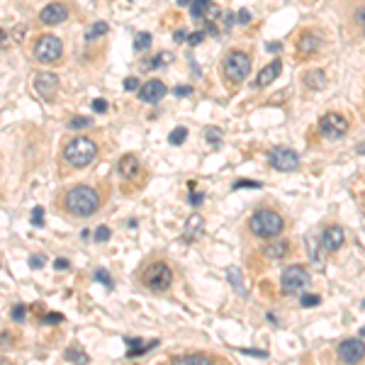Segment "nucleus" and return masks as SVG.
Wrapping results in <instances>:
<instances>
[{
    "mask_svg": "<svg viewBox=\"0 0 365 365\" xmlns=\"http://www.w3.org/2000/svg\"><path fill=\"white\" fill-rule=\"evenodd\" d=\"M312 275L305 266H287L280 275V290L282 295H297L309 285Z\"/></svg>",
    "mask_w": 365,
    "mask_h": 365,
    "instance_id": "423d86ee",
    "label": "nucleus"
},
{
    "mask_svg": "<svg viewBox=\"0 0 365 365\" xmlns=\"http://www.w3.org/2000/svg\"><path fill=\"white\" fill-rule=\"evenodd\" d=\"M205 229V217L202 214H193L188 222H185V231H182V239L185 241H195Z\"/></svg>",
    "mask_w": 365,
    "mask_h": 365,
    "instance_id": "412c9836",
    "label": "nucleus"
},
{
    "mask_svg": "<svg viewBox=\"0 0 365 365\" xmlns=\"http://www.w3.org/2000/svg\"><path fill=\"white\" fill-rule=\"evenodd\" d=\"M3 42H5V32H0V46H3Z\"/></svg>",
    "mask_w": 365,
    "mask_h": 365,
    "instance_id": "4d7b16f0",
    "label": "nucleus"
},
{
    "mask_svg": "<svg viewBox=\"0 0 365 365\" xmlns=\"http://www.w3.org/2000/svg\"><path fill=\"white\" fill-rule=\"evenodd\" d=\"M239 353H244V355H256V358H268L266 351H256V348H239Z\"/></svg>",
    "mask_w": 365,
    "mask_h": 365,
    "instance_id": "58836bf2",
    "label": "nucleus"
},
{
    "mask_svg": "<svg viewBox=\"0 0 365 365\" xmlns=\"http://www.w3.org/2000/svg\"><path fill=\"white\" fill-rule=\"evenodd\" d=\"M166 93H168L166 83L158 81V78H151V81H146V83L139 88V100L141 102H158Z\"/></svg>",
    "mask_w": 365,
    "mask_h": 365,
    "instance_id": "4468645a",
    "label": "nucleus"
},
{
    "mask_svg": "<svg viewBox=\"0 0 365 365\" xmlns=\"http://www.w3.org/2000/svg\"><path fill=\"white\" fill-rule=\"evenodd\" d=\"M338 358L343 363H358L365 358V343L360 338H346L343 343H338Z\"/></svg>",
    "mask_w": 365,
    "mask_h": 365,
    "instance_id": "9b49d317",
    "label": "nucleus"
},
{
    "mask_svg": "<svg viewBox=\"0 0 365 365\" xmlns=\"http://www.w3.org/2000/svg\"><path fill=\"white\" fill-rule=\"evenodd\" d=\"M249 226H251V234L258 239H275L285 229V219L275 210H258L249 219Z\"/></svg>",
    "mask_w": 365,
    "mask_h": 365,
    "instance_id": "20e7f679",
    "label": "nucleus"
},
{
    "mask_svg": "<svg viewBox=\"0 0 365 365\" xmlns=\"http://www.w3.org/2000/svg\"><path fill=\"white\" fill-rule=\"evenodd\" d=\"M102 205V195H100L98 188L88 185V182H78L73 188H66L61 197H58V207L61 212H66L69 217L76 219H85V217H93Z\"/></svg>",
    "mask_w": 365,
    "mask_h": 365,
    "instance_id": "f257e3e1",
    "label": "nucleus"
},
{
    "mask_svg": "<svg viewBox=\"0 0 365 365\" xmlns=\"http://www.w3.org/2000/svg\"><path fill=\"white\" fill-rule=\"evenodd\" d=\"M139 282L146 290L156 292V295H163V292H168L170 285H173V268L163 258L149 261L139 270Z\"/></svg>",
    "mask_w": 365,
    "mask_h": 365,
    "instance_id": "f03ea898",
    "label": "nucleus"
},
{
    "mask_svg": "<svg viewBox=\"0 0 365 365\" xmlns=\"http://www.w3.org/2000/svg\"><path fill=\"white\" fill-rule=\"evenodd\" d=\"M358 22H363L365 25V10H358Z\"/></svg>",
    "mask_w": 365,
    "mask_h": 365,
    "instance_id": "864d4df0",
    "label": "nucleus"
},
{
    "mask_svg": "<svg viewBox=\"0 0 365 365\" xmlns=\"http://www.w3.org/2000/svg\"><path fill=\"white\" fill-rule=\"evenodd\" d=\"M151 46V34L149 32H139L137 37H134V49L137 51H144V49H149Z\"/></svg>",
    "mask_w": 365,
    "mask_h": 365,
    "instance_id": "a878e982",
    "label": "nucleus"
},
{
    "mask_svg": "<svg viewBox=\"0 0 365 365\" xmlns=\"http://www.w3.org/2000/svg\"><path fill=\"white\" fill-rule=\"evenodd\" d=\"M107 22H95V25H93V27L88 29V34H85V39H88V42H90V39H95V37H102V34H105V32H107Z\"/></svg>",
    "mask_w": 365,
    "mask_h": 365,
    "instance_id": "bb28decb",
    "label": "nucleus"
},
{
    "mask_svg": "<svg viewBox=\"0 0 365 365\" xmlns=\"http://www.w3.org/2000/svg\"><path fill=\"white\" fill-rule=\"evenodd\" d=\"M93 110H95V112H107V100L95 98L93 100Z\"/></svg>",
    "mask_w": 365,
    "mask_h": 365,
    "instance_id": "e433bc0d",
    "label": "nucleus"
},
{
    "mask_svg": "<svg viewBox=\"0 0 365 365\" xmlns=\"http://www.w3.org/2000/svg\"><path fill=\"white\" fill-rule=\"evenodd\" d=\"M226 278H229V282H231V287H234L236 295H246V287H244V278H241L239 268H229V270H226Z\"/></svg>",
    "mask_w": 365,
    "mask_h": 365,
    "instance_id": "5701e85b",
    "label": "nucleus"
},
{
    "mask_svg": "<svg viewBox=\"0 0 365 365\" xmlns=\"http://www.w3.org/2000/svg\"><path fill=\"white\" fill-rule=\"evenodd\" d=\"M98 156V144L88 137H73L64 144V161L71 168H85L95 161Z\"/></svg>",
    "mask_w": 365,
    "mask_h": 365,
    "instance_id": "7ed1b4c3",
    "label": "nucleus"
},
{
    "mask_svg": "<svg viewBox=\"0 0 365 365\" xmlns=\"http://www.w3.org/2000/svg\"><path fill=\"white\" fill-rule=\"evenodd\" d=\"M61 54H64V44L54 34H44L34 44V58L39 64H54L61 58Z\"/></svg>",
    "mask_w": 365,
    "mask_h": 365,
    "instance_id": "0eeeda50",
    "label": "nucleus"
},
{
    "mask_svg": "<svg viewBox=\"0 0 365 365\" xmlns=\"http://www.w3.org/2000/svg\"><path fill=\"white\" fill-rule=\"evenodd\" d=\"M302 83L307 85V90H312V93H319V90H324V88H326L329 78H326V73H324L322 69H312V71H305Z\"/></svg>",
    "mask_w": 365,
    "mask_h": 365,
    "instance_id": "a211bd4d",
    "label": "nucleus"
},
{
    "mask_svg": "<svg viewBox=\"0 0 365 365\" xmlns=\"http://www.w3.org/2000/svg\"><path fill=\"white\" fill-rule=\"evenodd\" d=\"M173 93H175L178 98H185V95H190V93H193V88H190V85H178Z\"/></svg>",
    "mask_w": 365,
    "mask_h": 365,
    "instance_id": "79ce46f5",
    "label": "nucleus"
},
{
    "mask_svg": "<svg viewBox=\"0 0 365 365\" xmlns=\"http://www.w3.org/2000/svg\"><path fill=\"white\" fill-rule=\"evenodd\" d=\"M305 244H307V251H309L312 263H314L317 268H324V256H326V249L322 246V241H317L314 236H309Z\"/></svg>",
    "mask_w": 365,
    "mask_h": 365,
    "instance_id": "4be33fe9",
    "label": "nucleus"
},
{
    "mask_svg": "<svg viewBox=\"0 0 365 365\" xmlns=\"http://www.w3.org/2000/svg\"><path fill=\"white\" fill-rule=\"evenodd\" d=\"M42 263H44L42 256H32V258H29V266L32 268H42Z\"/></svg>",
    "mask_w": 365,
    "mask_h": 365,
    "instance_id": "de8ad7c7",
    "label": "nucleus"
},
{
    "mask_svg": "<svg viewBox=\"0 0 365 365\" xmlns=\"http://www.w3.org/2000/svg\"><path fill=\"white\" fill-rule=\"evenodd\" d=\"M90 125H93L90 117H71V122H69L71 129H85V127H90Z\"/></svg>",
    "mask_w": 365,
    "mask_h": 365,
    "instance_id": "c756f323",
    "label": "nucleus"
},
{
    "mask_svg": "<svg viewBox=\"0 0 365 365\" xmlns=\"http://www.w3.org/2000/svg\"><path fill=\"white\" fill-rule=\"evenodd\" d=\"M32 224H34V226H44V210H42V207H34V212H32Z\"/></svg>",
    "mask_w": 365,
    "mask_h": 365,
    "instance_id": "f704fd0d",
    "label": "nucleus"
},
{
    "mask_svg": "<svg viewBox=\"0 0 365 365\" xmlns=\"http://www.w3.org/2000/svg\"><path fill=\"white\" fill-rule=\"evenodd\" d=\"M61 319H64V317H61V314H49V317H46V319H44V322H61Z\"/></svg>",
    "mask_w": 365,
    "mask_h": 365,
    "instance_id": "3c124183",
    "label": "nucleus"
},
{
    "mask_svg": "<svg viewBox=\"0 0 365 365\" xmlns=\"http://www.w3.org/2000/svg\"><path fill=\"white\" fill-rule=\"evenodd\" d=\"M244 188H251V190H258V188H263L258 180H236L234 182V190H244Z\"/></svg>",
    "mask_w": 365,
    "mask_h": 365,
    "instance_id": "473e14b6",
    "label": "nucleus"
},
{
    "mask_svg": "<svg viewBox=\"0 0 365 365\" xmlns=\"http://www.w3.org/2000/svg\"><path fill=\"white\" fill-rule=\"evenodd\" d=\"M322 305V297L319 295H302V307L312 309V307H319Z\"/></svg>",
    "mask_w": 365,
    "mask_h": 365,
    "instance_id": "2f4dec72",
    "label": "nucleus"
},
{
    "mask_svg": "<svg viewBox=\"0 0 365 365\" xmlns=\"http://www.w3.org/2000/svg\"><path fill=\"white\" fill-rule=\"evenodd\" d=\"M66 17H69V8H66L64 3H49L42 13H39V20H42L44 25H49V27L61 25Z\"/></svg>",
    "mask_w": 365,
    "mask_h": 365,
    "instance_id": "2eb2a0df",
    "label": "nucleus"
},
{
    "mask_svg": "<svg viewBox=\"0 0 365 365\" xmlns=\"http://www.w3.org/2000/svg\"><path fill=\"white\" fill-rule=\"evenodd\" d=\"M363 309H365V302H363Z\"/></svg>",
    "mask_w": 365,
    "mask_h": 365,
    "instance_id": "bf43d9fd",
    "label": "nucleus"
},
{
    "mask_svg": "<svg viewBox=\"0 0 365 365\" xmlns=\"http://www.w3.org/2000/svg\"><path fill=\"white\" fill-rule=\"evenodd\" d=\"M317 129H319V134H322L324 139L336 141V139H341V137H346V132H348V119L338 112H326L322 119H319Z\"/></svg>",
    "mask_w": 365,
    "mask_h": 365,
    "instance_id": "6e6552de",
    "label": "nucleus"
},
{
    "mask_svg": "<svg viewBox=\"0 0 365 365\" xmlns=\"http://www.w3.org/2000/svg\"><path fill=\"white\" fill-rule=\"evenodd\" d=\"M207 17H210V20H217V17H219V8H217L214 3L207 8Z\"/></svg>",
    "mask_w": 365,
    "mask_h": 365,
    "instance_id": "37998d69",
    "label": "nucleus"
},
{
    "mask_svg": "<svg viewBox=\"0 0 365 365\" xmlns=\"http://www.w3.org/2000/svg\"><path fill=\"white\" fill-rule=\"evenodd\" d=\"M64 358L66 360H73V363H90V358H88V353L83 348H78V346H71L64 351Z\"/></svg>",
    "mask_w": 365,
    "mask_h": 365,
    "instance_id": "b1692460",
    "label": "nucleus"
},
{
    "mask_svg": "<svg viewBox=\"0 0 365 365\" xmlns=\"http://www.w3.org/2000/svg\"><path fill=\"white\" fill-rule=\"evenodd\" d=\"M173 37H175V42H185V39H188L185 29H175V34H173Z\"/></svg>",
    "mask_w": 365,
    "mask_h": 365,
    "instance_id": "09e8293b",
    "label": "nucleus"
},
{
    "mask_svg": "<svg viewBox=\"0 0 365 365\" xmlns=\"http://www.w3.org/2000/svg\"><path fill=\"white\" fill-rule=\"evenodd\" d=\"M222 71H224L226 83H241V81L249 76V71H251V56H249L246 51L234 49V51H229L224 56Z\"/></svg>",
    "mask_w": 365,
    "mask_h": 365,
    "instance_id": "39448f33",
    "label": "nucleus"
},
{
    "mask_svg": "<svg viewBox=\"0 0 365 365\" xmlns=\"http://www.w3.org/2000/svg\"><path fill=\"white\" fill-rule=\"evenodd\" d=\"M107 239H110V226H98V229H95V241H98V244H105Z\"/></svg>",
    "mask_w": 365,
    "mask_h": 365,
    "instance_id": "72a5a7b5",
    "label": "nucleus"
},
{
    "mask_svg": "<svg viewBox=\"0 0 365 365\" xmlns=\"http://www.w3.org/2000/svg\"><path fill=\"white\" fill-rule=\"evenodd\" d=\"M205 139L210 141L212 146H219V141H222V132H219L217 127H210V129L205 132Z\"/></svg>",
    "mask_w": 365,
    "mask_h": 365,
    "instance_id": "c85d7f7f",
    "label": "nucleus"
},
{
    "mask_svg": "<svg viewBox=\"0 0 365 365\" xmlns=\"http://www.w3.org/2000/svg\"><path fill=\"white\" fill-rule=\"evenodd\" d=\"M54 268H56V270H66V268H69V261H66V258H56V261H54Z\"/></svg>",
    "mask_w": 365,
    "mask_h": 365,
    "instance_id": "49530a36",
    "label": "nucleus"
},
{
    "mask_svg": "<svg viewBox=\"0 0 365 365\" xmlns=\"http://www.w3.org/2000/svg\"><path fill=\"white\" fill-rule=\"evenodd\" d=\"M268 49H270V51H280V44L273 42V44H268Z\"/></svg>",
    "mask_w": 365,
    "mask_h": 365,
    "instance_id": "603ef678",
    "label": "nucleus"
},
{
    "mask_svg": "<svg viewBox=\"0 0 365 365\" xmlns=\"http://www.w3.org/2000/svg\"><path fill=\"white\" fill-rule=\"evenodd\" d=\"M93 278H95L98 282H102L105 287H112V278L107 275V270H105V268H98V270L93 273Z\"/></svg>",
    "mask_w": 365,
    "mask_h": 365,
    "instance_id": "7c9ffc66",
    "label": "nucleus"
},
{
    "mask_svg": "<svg viewBox=\"0 0 365 365\" xmlns=\"http://www.w3.org/2000/svg\"><path fill=\"white\" fill-rule=\"evenodd\" d=\"M236 22H239V25H249V22H251V13H249V10H239Z\"/></svg>",
    "mask_w": 365,
    "mask_h": 365,
    "instance_id": "a19ab883",
    "label": "nucleus"
},
{
    "mask_svg": "<svg viewBox=\"0 0 365 365\" xmlns=\"http://www.w3.org/2000/svg\"><path fill=\"white\" fill-rule=\"evenodd\" d=\"M205 34H212V37H217L219 32H217V27H214L212 22H207V27H205Z\"/></svg>",
    "mask_w": 365,
    "mask_h": 365,
    "instance_id": "8fccbe9b",
    "label": "nucleus"
},
{
    "mask_svg": "<svg viewBox=\"0 0 365 365\" xmlns=\"http://www.w3.org/2000/svg\"><path fill=\"white\" fill-rule=\"evenodd\" d=\"M56 88H58V78L49 71H42L34 76V90L42 100H54L56 98Z\"/></svg>",
    "mask_w": 365,
    "mask_h": 365,
    "instance_id": "9d476101",
    "label": "nucleus"
},
{
    "mask_svg": "<svg viewBox=\"0 0 365 365\" xmlns=\"http://www.w3.org/2000/svg\"><path fill=\"white\" fill-rule=\"evenodd\" d=\"M185 137H188V129H185V127H175V129L170 132L168 141L173 144V146H180L182 141H185Z\"/></svg>",
    "mask_w": 365,
    "mask_h": 365,
    "instance_id": "cd10ccee",
    "label": "nucleus"
},
{
    "mask_svg": "<svg viewBox=\"0 0 365 365\" xmlns=\"http://www.w3.org/2000/svg\"><path fill=\"white\" fill-rule=\"evenodd\" d=\"M205 39V32H195V34H188V44L190 46H197V44Z\"/></svg>",
    "mask_w": 365,
    "mask_h": 365,
    "instance_id": "4c0bfd02",
    "label": "nucleus"
},
{
    "mask_svg": "<svg viewBox=\"0 0 365 365\" xmlns=\"http://www.w3.org/2000/svg\"><path fill=\"white\" fill-rule=\"evenodd\" d=\"M324 39L314 32V29H305L302 34H299V39H297V51L302 54V56H312V54H317L319 49H322Z\"/></svg>",
    "mask_w": 365,
    "mask_h": 365,
    "instance_id": "ddd939ff",
    "label": "nucleus"
},
{
    "mask_svg": "<svg viewBox=\"0 0 365 365\" xmlns=\"http://www.w3.org/2000/svg\"><path fill=\"white\" fill-rule=\"evenodd\" d=\"M202 200H205V195H202V193H193V195H190V205H202Z\"/></svg>",
    "mask_w": 365,
    "mask_h": 365,
    "instance_id": "c03bdc74",
    "label": "nucleus"
},
{
    "mask_svg": "<svg viewBox=\"0 0 365 365\" xmlns=\"http://www.w3.org/2000/svg\"><path fill=\"white\" fill-rule=\"evenodd\" d=\"M212 5V0H193L190 3V15L195 17V20H200L202 15H207V8Z\"/></svg>",
    "mask_w": 365,
    "mask_h": 365,
    "instance_id": "393cba45",
    "label": "nucleus"
},
{
    "mask_svg": "<svg viewBox=\"0 0 365 365\" xmlns=\"http://www.w3.org/2000/svg\"><path fill=\"white\" fill-rule=\"evenodd\" d=\"M268 163L275 170H280V173H292L299 166V156L292 149H287V146H275L268 154Z\"/></svg>",
    "mask_w": 365,
    "mask_h": 365,
    "instance_id": "1a4fd4ad",
    "label": "nucleus"
},
{
    "mask_svg": "<svg viewBox=\"0 0 365 365\" xmlns=\"http://www.w3.org/2000/svg\"><path fill=\"white\" fill-rule=\"evenodd\" d=\"M13 319L15 322H22V319H25V307H22V305H15L13 307Z\"/></svg>",
    "mask_w": 365,
    "mask_h": 365,
    "instance_id": "ea45409f",
    "label": "nucleus"
},
{
    "mask_svg": "<svg viewBox=\"0 0 365 365\" xmlns=\"http://www.w3.org/2000/svg\"><path fill=\"white\" fill-rule=\"evenodd\" d=\"M280 69H282V64H280V58H275V61H270L266 69L261 71L258 76H256V85L258 88H266V85H270L278 76H280Z\"/></svg>",
    "mask_w": 365,
    "mask_h": 365,
    "instance_id": "6ab92c4d",
    "label": "nucleus"
},
{
    "mask_svg": "<svg viewBox=\"0 0 365 365\" xmlns=\"http://www.w3.org/2000/svg\"><path fill=\"white\" fill-rule=\"evenodd\" d=\"M234 20H236V15H234V13H226V15H224V25H226V32L231 29V25H234Z\"/></svg>",
    "mask_w": 365,
    "mask_h": 365,
    "instance_id": "a18cd8bd",
    "label": "nucleus"
},
{
    "mask_svg": "<svg viewBox=\"0 0 365 365\" xmlns=\"http://www.w3.org/2000/svg\"><path fill=\"white\" fill-rule=\"evenodd\" d=\"M117 170H119V175L122 178H134V175H139V158L134 154H125L119 158V163H117Z\"/></svg>",
    "mask_w": 365,
    "mask_h": 365,
    "instance_id": "aec40b11",
    "label": "nucleus"
},
{
    "mask_svg": "<svg viewBox=\"0 0 365 365\" xmlns=\"http://www.w3.org/2000/svg\"><path fill=\"white\" fill-rule=\"evenodd\" d=\"M222 358L210 355V353H185V355H175L170 363L175 365H207V363H219Z\"/></svg>",
    "mask_w": 365,
    "mask_h": 365,
    "instance_id": "f3484780",
    "label": "nucleus"
},
{
    "mask_svg": "<svg viewBox=\"0 0 365 365\" xmlns=\"http://www.w3.org/2000/svg\"><path fill=\"white\" fill-rule=\"evenodd\" d=\"M193 0H178V5H190Z\"/></svg>",
    "mask_w": 365,
    "mask_h": 365,
    "instance_id": "6e6d98bb",
    "label": "nucleus"
},
{
    "mask_svg": "<svg viewBox=\"0 0 365 365\" xmlns=\"http://www.w3.org/2000/svg\"><path fill=\"white\" fill-rule=\"evenodd\" d=\"M290 251H292V249H290V241L287 239H280V241L266 239V244L261 246V253H263V258H268V261H280V258H285Z\"/></svg>",
    "mask_w": 365,
    "mask_h": 365,
    "instance_id": "dca6fc26",
    "label": "nucleus"
},
{
    "mask_svg": "<svg viewBox=\"0 0 365 365\" xmlns=\"http://www.w3.org/2000/svg\"><path fill=\"white\" fill-rule=\"evenodd\" d=\"M355 151H358V154H365V141H363V144H358V149H355Z\"/></svg>",
    "mask_w": 365,
    "mask_h": 365,
    "instance_id": "5fc2aeb1",
    "label": "nucleus"
},
{
    "mask_svg": "<svg viewBox=\"0 0 365 365\" xmlns=\"http://www.w3.org/2000/svg\"><path fill=\"white\" fill-rule=\"evenodd\" d=\"M141 85H139V78H134V76H129V78H125V90H139Z\"/></svg>",
    "mask_w": 365,
    "mask_h": 365,
    "instance_id": "c9c22d12",
    "label": "nucleus"
},
{
    "mask_svg": "<svg viewBox=\"0 0 365 365\" xmlns=\"http://www.w3.org/2000/svg\"><path fill=\"white\" fill-rule=\"evenodd\" d=\"M360 336H365V329H360Z\"/></svg>",
    "mask_w": 365,
    "mask_h": 365,
    "instance_id": "13d9d810",
    "label": "nucleus"
},
{
    "mask_svg": "<svg viewBox=\"0 0 365 365\" xmlns=\"http://www.w3.org/2000/svg\"><path fill=\"white\" fill-rule=\"evenodd\" d=\"M346 244V231H343V226L338 224H329L324 229L322 234V246L326 249V253H336L341 246Z\"/></svg>",
    "mask_w": 365,
    "mask_h": 365,
    "instance_id": "f8f14e48",
    "label": "nucleus"
}]
</instances>
